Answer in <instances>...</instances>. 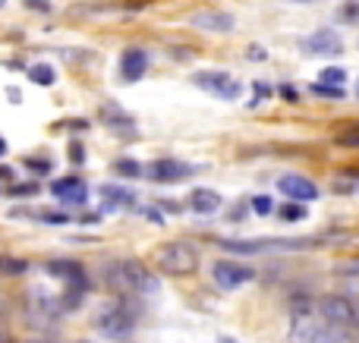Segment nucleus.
<instances>
[{
  "label": "nucleus",
  "mask_w": 359,
  "mask_h": 343,
  "mask_svg": "<svg viewBox=\"0 0 359 343\" xmlns=\"http://www.w3.org/2000/svg\"><path fill=\"white\" fill-rule=\"evenodd\" d=\"M101 195H105L107 201H113V205H133L135 201V195L129 192L127 186H105L101 189Z\"/></svg>",
  "instance_id": "6ab92c4d"
},
{
  "label": "nucleus",
  "mask_w": 359,
  "mask_h": 343,
  "mask_svg": "<svg viewBox=\"0 0 359 343\" xmlns=\"http://www.w3.org/2000/svg\"><path fill=\"white\" fill-rule=\"evenodd\" d=\"M149 0H127V10H142Z\"/></svg>",
  "instance_id": "c85d7f7f"
},
{
  "label": "nucleus",
  "mask_w": 359,
  "mask_h": 343,
  "mask_svg": "<svg viewBox=\"0 0 359 343\" xmlns=\"http://www.w3.org/2000/svg\"><path fill=\"white\" fill-rule=\"evenodd\" d=\"M340 271H344V274H359V261H353V265H344Z\"/></svg>",
  "instance_id": "c756f323"
},
{
  "label": "nucleus",
  "mask_w": 359,
  "mask_h": 343,
  "mask_svg": "<svg viewBox=\"0 0 359 343\" xmlns=\"http://www.w3.org/2000/svg\"><path fill=\"white\" fill-rule=\"evenodd\" d=\"M145 69H149V54H145L142 47H129V51L120 57V76H123L127 82L142 79Z\"/></svg>",
  "instance_id": "9b49d317"
},
{
  "label": "nucleus",
  "mask_w": 359,
  "mask_h": 343,
  "mask_svg": "<svg viewBox=\"0 0 359 343\" xmlns=\"http://www.w3.org/2000/svg\"><path fill=\"white\" fill-rule=\"evenodd\" d=\"M107 280H111L117 290L157 293V277L135 258H123V261H117V265H111V268H107Z\"/></svg>",
  "instance_id": "f257e3e1"
},
{
  "label": "nucleus",
  "mask_w": 359,
  "mask_h": 343,
  "mask_svg": "<svg viewBox=\"0 0 359 343\" xmlns=\"http://www.w3.org/2000/svg\"><path fill=\"white\" fill-rule=\"evenodd\" d=\"M25 268H29V261H25V258H16V255H0V274L19 277Z\"/></svg>",
  "instance_id": "a211bd4d"
},
{
  "label": "nucleus",
  "mask_w": 359,
  "mask_h": 343,
  "mask_svg": "<svg viewBox=\"0 0 359 343\" xmlns=\"http://www.w3.org/2000/svg\"><path fill=\"white\" fill-rule=\"evenodd\" d=\"M303 51H309V54H340L344 51V41H340L337 32L322 29V32H312L309 38H303Z\"/></svg>",
  "instance_id": "1a4fd4ad"
},
{
  "label": "nucleus",
  "mask_w": 359,
  "mask_h": 343,
  "mask_svg": "<svg viewBox=\"0 0 359 343\" xmlns=\"http://www.w3.org/2000/svg\"><path fill=\"white\" fill-rule=\"evenodd\" d=\"M0 7H7V0H0Z\"/></svg>",
  "instance_id": "e433bc0d"
},
{
  "label": "nucleus",
  "mask_w": 359,
  "mask_h": 343,
  "mask_svg": "<svg viewBox=\"0 0 359 343\" xmlns=\"http://www.w3.org/2000/svg\"><path fill=\"white\" fill-rule=\"evenodd\" d=\"M0 343H13V337H10L7 331H0Z\"/></svg>",
  "instance_id": "2f4dec72"
},
{
  "label": "nucleus",
  "mask_w": 359,
  "mask_h": 343,
  "mask_svg": "<svg viewBox=\"0 0 359 343\" xmlns=\"http://www.w3.org/2000/svg\"><path fill=\"white\" fill-rule=\"evenodd\" d=\"M29 79L35 85H54L57 82V73H54V67H47V63H35V67H29Z\"/></svg>",
  "instance_id": "f3484780"
},
{
  "label": "nucleus",
  "mask_w": 359,
  "mask_h": 343,
  "mask_svg": "<svg viewBox=\"0 0 359 343\" xmlns=\"http://www.w3.org/2000/svg\"><path fill=\"white\" fill-rule=\"evenodd\" d=\"M356 98H359V85H356Z\"/></svg>",
  "instance_id": "4c0bfd02"
},
{
  "label": "nucleus",
  "mask_w": 359,
  "mask_h": 343,
  "mask_svg": "<svg viewBox=\"0 0 359 343\" xmlns=\"http://www.w3.org/2000/svg\"><path fill=\"white\" fill-rule=\"evenodd\" d=\"M252 208H255V214H271V211H274V201H271L268 195H255Z\"/></svg>",
  "instance_id": "b1692460"
},
{
  "label": "nucleus",
  "mask_w": 359,
  "mask_h": 343,
  "mask_svg": "<svg viewBox=\"0 0 359 343\" xmlns=\"http://www.w3.org/2000/svg\"><path fill=\"white\" fill-rule=\"evenodd\" d=\"M189 23L202 32H230L233 25H237V19H233L230 13H224V10H202V13H195Z\"/></svg>",
  "instance_id": "9d476101"
},
{
  "label": "nucleus",
  "mask_w": 359,
  "mask_h": 343,
  "mask_svg": "<svg viewBox=\"0 0 359 343\" xmlns=\"http://www.w3.org/2000/svg\"><path fill=\"white\" fill-rule=\"evenodd\" d=\"M113 170L123 173V177H139V173H145L142 167L135 164V161H127V157H123V161H117V164H113Z\"/></svg>",
  "instance_id": "4be33fe9"
},
{
  "label": "nucleus",
  "mask_w": 359,
  "mask_h": 343,
  "mask_svg": "<svg viewBox=\"0 0 359 343\" xmlns=\"http://www.w3.org/2000/svg\"><path fill=\"white\" fill-rule=\"evenodd\" d=\"M145 173H149L151 179H157V183H173V179L189 177V173H193V167L180 164V161H173V157H161V161H155V164L145 167Z\"/></svg>",
  "instance_id": "6e6552de"
},
{
  "label": "nucleus",
  "mask_w": 359,
  "mask_h": 343,
  "mask_svg": "<svg viewBox=\"0 0 359 343\" xmlns=\"http://www.w3.org/2000/svg\"><path fill=\"white\" fill-rule=\"evenodd\" d=\"M312 343H350V334L344 328H337V324H328V328H318Z\"/></svg>",
  "instance_id": "dca6fc26"
},
{
  "label": "nucleus",
  "mask_w": 359,
  "mask_h": 343,
  "mask_svg": "<svg viewBox=\"0 0 359 343\" xmlns=\"http://www.w3.org/2000/svg\"><path fill=\"white\" fill-rule=\"evenodd\" d=\"M340 145H359V135H337Z\"/></svg>",
  "instance_id": "cd10ccee"
},
{
  "label": "nucleus",
  "mask_w": 359,
  "mask_h": 343,
  "mask_svg": "<svg viewBox=\"0 0 359 343\" xmlns=\"http://www.w3.org/2000/svg\"><path fill=\"white\" fill-rule=\"evenodd\" d=\"M340 19H344V23H359V3L356 0H350V3H344V7H340Z\"/></svg>",
  "instance_id": "5701e85b"
},
{
  "label": "nucleus",
  "mask_w": 359,
  "mask_h": 343,
  "mask_svg": "<svg viewBox=\"0 0 359 343\" xmlns=\"http://www.w3.org/2000/svg\"><path fill=\"white\" fill-rule=\"evenodd\" d=\"M252 60H265V51H262V47H252Z\"/></svg>",
  "instance_id": "7c9ffc66"
},
{
  "label": "nucleus",
  "mask_w": 359,
  "mask_h": 343,
  "mask_svg": "<svg viewBox=\"0 0 359 343\" xmlns=\"http://www.w3.org/2000/svg\"><path fill=\"white\" fill-rule=\"evenodd\" d=\"M318 334V324L312 321V315H296L290 324V343H312Z\"/></svg>",
  "instance_id": "4468645a"
},
{
  "label": "nucleus",
  "mask_w": 359,
  "mask_h": 343,
  "mask_svg": "<svg viewBox=\"0 0 359 343\" xmlns=\"http://www.w3.org/2000/svg\"><path fill=\"white\" fill-rule=\"evenodd\" d=\"M217 343H237V340H230V337H221V340H217Z\"/></svg>",
  "instance_id": "72a5a7b5"
},
{
  "label": "nucleus",
  "mask_w": 359,
  "mask_h": 343,
  "mask_svg": "<svg viewBox=\"0 0 359 343\" xmlns=\"http://www.w3.org/2000/svg\"><path fill=\"white\" fill-rule=\"evenodd\" d=\"M54 195H57L63 205H85V199H89V189H85V183L83 179H57L54 183Z\"/></svg>",
  "instance_id": "f8f14e48"
},
{
  "label": "nucleus",
  "mask_w": 359,
  "mask_h": 343,
  "mask_svg": "<svg viewBox=\"0 0 359 343\" xmlns=\"http://www.w3.org/2000/svg\"><path fill=\"white\" fill-rule=\"evenodd\" d=\"M189 205H193V211H199V214H215V211L224 208V199H221L215 189H195V192L189 195Z\"/></svg>",
  "instance_id": "ddd939ff"
},
{
  "label": "nucleus",
  "mask_w": 359,
  "mask_h": 343,
  "mask_svg": "<svg viewBox=\"0 0 359 343\" xmlns=\"http://www.w3.org/2000/svg\"><path fill=\"white\" fill-rule=\"evenodd\" d=\"M277 189H281L284 195H290L293 201H312V199H318V186H315L312 179L299 177V173H287V177H281Z\"/></svg>",
  "instance_id": "0eeeda50"
},
{
  "label": "nucleus",
  "mask_w": 359,
  "mask_h": 343,
  "mask_svg": "<svg viewBox=\"0 0 359 343\" xmlns=\"http://www.w3.org/2000/svg\"><path fill=\"white\" fill-rule=\"evenodd\" d=\"M281 217H284V221H303V217H306V208H303L299 201H290V205L281 208Z\"/></svg>",
  "instance_id": "412c9836"
},
{
  "label": "nucleus",
  "mask_w": 359,
  "mask_h": 343,
  "mask_svg": "<svg viewBox=\"0 0 359 343\" xmlns=\"http://www.w3.org/2000/svg\"><path fill=\"white\" fill-rule=\"evenodd\" d=\"M312 91L315 95H325V98H344V89H331V85H322V82H315Z\"/></svg>",
  "instance_id": "393cba45"
},
{
  "label": "nucleus",
  "mask_w": 359,
  "mask_h": 343,
  "mask_svg": "<svg viewBox=\"0 0 359 343\" xmlns=\"http://www.w3.org/2000/svg\"><path fill=\"white\" fill-rule=\"evenodd\" d=\"M221 249H227V252H239V255H252V252H262V249H268V243H243V239H221Z\"/></svg>",
  "instance_id": "2eb2a0df"
},
{
  "label": "nucleus",
  "mask_w": 359,
  "mask_h": 343,
  "mask_svg": "<svg viewBox=\"0 0 359 343\" xmlns=\"http://www.w3.org/2000/svg\"><path fill=\"white\" fill-rule=\"evenodd\" d=\"M211 274H215V284L221 290H237V287L252 280L255 271L246 268V265H237V261H217L215 268H211Z\"/></svg>",
  "instance_id": "423d86ee"
},
{
  "label": "nucleus",
  "mask_w": 359,
  "mask_h": 343,
  "mask_svg": "<svg viewBox=\"0 0 359 343\" xmlns=\"http://www.w3.org/2000/svg\"><path fill=\"white\" fill-rule=\"evenodd\" d=\"M318 82H322V85H331V89H340V85L347 82V69H340V67H325L322 73H318Z\"/></svg>",
  "instance_id": "aec40b11"
},
{
  "label": "nucleus",
  "mask_w": 359,
  "mask_h": 343,
  "mask_svg": "<svg viewBox=\"0 0 359 343\" xmlns=\"http://www.w3.org/2000/svg\"><path fill=\"white\" fill-rule=\"evenodd\" d=\"M0 177H3V179H10V170H7V167H0Z\"/></svg>",
  "instance_id": "473e14b6"
},
{
  "label": "nucleus",
  "mask_w": 359,
  "mask_h": 343,
  "mask_svg": "<svg viewBox=\"0 0 359 343\" xmlns=\"http://www.w3.org/2000/svg\"><path fill=\"white\" fill-rule=\"evenodd\" d=\"M155 265L171 277H186L199 268V252L189 243H164L155 249Z\"/></svg>",
  "instance_id": "f03ea898"
},
{
  "label": "nucleus",
  "mask_w": 359,
  "mask_h": 343,
  "mask_svg": "<svg viewBox=\"0 0 359 343\" xmlns=\"http://www.w3.org/2000/svg\"><path fill=\"white\" fill-rule=\"evenodd\" d=\"M296 3H312V0H296Z\"/></svg>",
  "instance_id": "c9c22d12"
},
{
  "label": "nucleus",
  "mask_w": 359,
  "mask_h": 343,
  "mask_svg": "<svg viewBox=\"0 0 359 343\" xmlns=\"http://www.w3.org/2000/svg\"><path fill=\"white\" fill-rule=\"evenodd\" d=\"M318 312H322V318L328 321V324H337V328H350V324L359 321L356 302L347 296H334V293L318 299Z\"/></svg>",
  "instance_id": "7ed1b4c3"
},
{
  "label": "nucleus",
  "mask_w": 359,
  "mask_h": 343,
  "mask_svg": "<svg viewBox=\"0 0 359 343\" xmlns=\"http://www.w3.org/2000/svg\"><path fill=\"white\" fill-rule=\"evenodd\" d=\"M25 167L35 173H51V161H38V157H25Z\"/></svg>",
  "instance_id": "a878e982"
},
{
  "label": "nucleus",
  "mask_w": 359,
  "mask_h": 343,
  "mask_svg": "<svg viewBox=\"0 0 359 343\" xmlns=\"http://www.w3.org/2000/svg\"><path fill=\"white\" fill-rule=\"evenodd\" d=\"M25 7L38 10V13H47V10H51V0H25Z\"/></svg>",
  "instance_id": "bb28decb"
},
{
  "label": "nucleus",
  "mask_w": 359,
  "mask_h": 343,
  "mask_svg": "<svg viewBox=\"0 0 359 343\" xmlns=\"http://www.w3.org/2000/svg\"><path fill=\"white\" fill-rule=\"evenodd\" d=\"M95 328L111 340H123V337L133 334V315L120 306H105L95 315Z\"/></svg>",
  "instance_id": "20e7f679"
},
{
  "label": "nucleus",
  "mask_w": 359,
  "mask_h": 343,
  "mask_svg": "<svg viewBox=\"0 0 359 343\" xmlns=\"http://www.w3.org/2000/svg\"><path fill=\"white\" fill-rule=\"evenodd\" d=\"M193 82L199 85L202 91H208V95H215V98H237L239 91H243V85L233 79V76H227V73H217V69H205V73H195L193 76Z\"/></svg>",
  "instance_id": "39448f33"
},
{
  "label": "nucleus",
  "mask_w": 359,
  "mask_h": 343,
  "mask_svg": "<svg viewBox=\"0 0 359 343\" xmlns=\"http://www.w3.org/2000/svg\"><path fill=\"white\" fill-rule=\"evenodd\" d=\"M3 151H7V142H3V139H0V155H3Z\"/></svg>",
  "instance_id": "f704fd0d"
}]
</instances>
